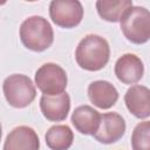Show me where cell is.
<instances>
[{
    "label": "cell",
    "mask_w": 150,
    "mask_h": 150,
    "mask_svg": "<svg viewBox=\"0 0 150 150\" xmlns=\"http://www.w3.org/2000/svg\"><path fill=\"white\" fill-rule=\"evenodd\" d=\"M110 48L105 39L98 35L84 36L75 52L77 64L86 70L96 71L102 69L109 61Z\"/></svg>",
    "instance_id": "1"
},
{
    "label": "cell",
    "mask_w": 150,
    "mask_h": 150,
    "mask_svg": "<svg viewBox=\"0 0 150 150\" xmlns=\"http://www.w3.org/2000/svg\"><path fill=\"white\" fill-rule=\"evenodd\" d=\"M20 39L26 48L33 52H43L52 46L54 33L45 18L34 15L21 23Z\"/></svg>",
    "instance_id": "2"
},
{
    "label": "cell",
    "mask_w": 150,
    "mask_h": 150,
    "mask_svg": "<svg viewBox=\"0 0 150 150\" xmlns=\"http://www.w3.org/2000/svg\"><path fill=\"white\" fill-rule=\"evenodd\" d=\"M121 29L130 42H146L150 39V12L144 7L132 6L121 19Z\"/></svg>",
    "instance_id": "3"
},
{
    "label": "cell",
    "mask_w": 150,
    "mask_h": 150,
    "mask_svg": "<svg viewBox=\"0 0 150 150\" xmlns=\"http://www.w3.org/2000/svg\"><path fill=\"white\" fill-rule=\"evenodd\" d=\"M2 89L7 102L14 108H25L29 105L36 95L32 80L22 74H13L6 77Z\"/></svg>",
    "instance_id": "4"
},
{
    "label": "cell",
    "mask_w": 150,
    "mask_h": 150,
    "mask_svg": "<svg viewBox=\"0 0 150 150\" xmlns=\"http://www.w3.org/2000/svg\"><path fill=\"white\" fill-rule=\"evenodd\" d=\"M67 74L56 63H45L35 73V84L43 95L62 94L67 87Z\"/></svg>",
    "instance_id": "5"
},
{
    "label": "cell",
    "mask_w": 150,
    "mask_h": 150,
    "mask_svg": "<svg viewBox=\"0 0 150 150\" xmlns=\"http://www.w3.org/2000/svg\"><path fill=\"white\" fill-rule=\"evenodd\" d=\"M49 15L55 25L73 28L81 22L83 8L76 0H54L49 5Z\"/></svg>",
    "instance_id": "6"
},
{
    "label": "cell",
    "mask_w": 150,
    "mask_h": 150,
    "mask_svg": "<svg viewBox=\"0 0 150 150\" xmlns=\"http://www.w3.org/2000/svg\"><path fill=\"white\" fill-rule=\"evenodd\" d=\"M125 132V122L117 112H107L101 115V122L94 137L97 142L103 144H111L117 142Z\"/></svg>",
    "instance_id": "7"
},
{
    "label": "cell",
    "mask_w": 150,
    "mask_h": 150,
    "mask_svg": "<svg viewBox=\"0 0 150 150\" xmlns=\"http://www.w3.org/2000/svg\"><path fill=\"white\" fill-rule=\"evenodd\" d=\"M143 73V62L135 54H124L115 63V75L125 84L138 82L142 79Z\"/></svg>",
    "instance_id": "8"
},
{
    "label": "cell",
    "mask_w": 150,
    "mask_h": 150,
    "mask_svg": "<svg viewBox=\"0 0 150 150\" xmlns=\"http://www.w3.org/2000/svg\"><path fill=\"white\" fill-rule=\"evenodd\" d=\"M40 108L42 115L52 122L63 121L70 109V98L67 93L59 95H43L40 100Z\"/></svg>",
    "instance_id": "9"
},
{
    "label": "cell",
    "mask_w": 150,
    "mask_h": 150,
    "mask_svg": "<svg viewBox=\"0 0 150 150\" xmlns=\"http://www.w3.org/2000/svg\"><path fill=\"white\" fill-rule=\"evenodd\" d=\"M124 102L128 110L137 118L150 116V89L143 86L130 87L125 95Z\"/></svg>",
    "instance_id": "10"
},
{
    "label": "cell",
    "mask_w": 150,
    "mask_h": 150,
    "mask_svg": "<svg viewBox=\"0 0 150 150\" xmlns=\"http://www.w3.org/2000/svg\"><path fill=\"white\" fill-rule=\"evenodd\" d=\"M40 142L36 132L26 125L13 129L6 137L4 150H39Z\"/></svg>",
    "instance_id": "11"
},
{
    "label": "cell",
    "mask_w": 150,
    "mask_h": 150,
    "mask_svg": "<svg viewBox=\"0 0 150 150\" xmlns=\"http://www.w3.org/2000/svg\"><path fill=\"white\" fill-rule=\"evenodd\" d=\"M88 97L94 105L101 109H109L117 102L118 93L108 81H94L88 87Z\"/></svg>",
    "instance_id": "12"
},
{
    "label": "cell",
    "mask_w": 150,
    "mask_h": 150,
    "mask_svg": "<svg viewBox=\"0 0 150 150\" xmlns=\"http://www.w3.org/2000/svg\"><path fill=\"white\" fill-rule=\"evenodd\" d=\"M101 122V115L89 105L77 107L71 115V123L77 131L83 135H93L97 131Z\"/></svg>",
    "instance_id": "13"
},
{
    "label": "cell",
    "mask_w": 150,
    "mask_h": 150,
    "mask_svg": "<svg viewBox=\"0 0 150 150\" xmlns=\"http://www.w3.org/2000/svg\"><path fill=\"white\" fill-rule=\"evenodd\" d=\"M131 7H132V1L130 0H120V1L100 0L96 2L98 15L103 20L109 21V22L121 21L123 15Z\"/></svg>",
    "instance_id": "14"
},
{
    "label": "cell",
    "mask_w": 150,
    "mask_h": 150,
    "mask_svg": "<svg viewBox=\"0 0 150 150\" xmlns=\"http://www.w3.org/2000/svg\"><path fill=\"white\" fill-rule=\"evenodd\" d=\"M46 143L52 150H67L73 144V131L68 125H54L45 135Z\"/></svg>",
    "instance_id": "15"
},
{
    "label": "cell",
    "mask_w": 150,
    "mask_h": 150,
    "mask_svg": "<svg viewBox=\"0 0 150 150\" xmlns=\"http://www.w3.org/2000/svg\"><path fill=\"white\" fill-rule=\"evenodd\" d=\"M132 150H150V121L138 123L131 136Z\"/></svg>",
    "instance_id": "16"
}]
</instances>
